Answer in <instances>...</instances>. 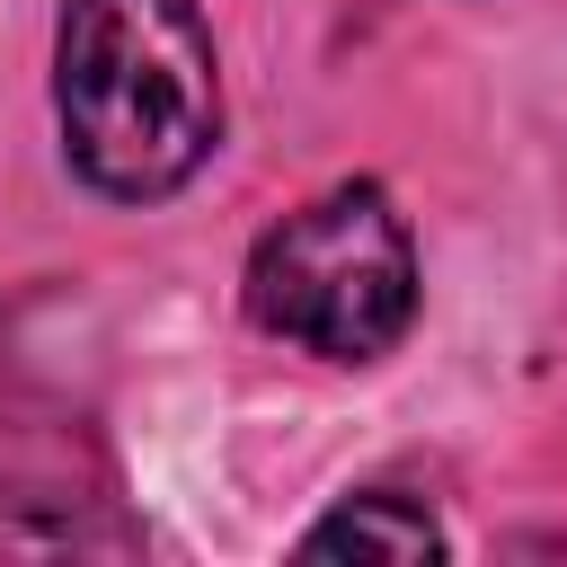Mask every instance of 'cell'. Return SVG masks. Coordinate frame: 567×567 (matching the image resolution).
<instances>
[{
	"instance_id": "6da1fadb",
	"label": "cell",
	"mask_w": 567,
	"mask_h": 567,
	"mask_svg": "<svg viewBox=\"0 0 567 567\" xmlns=\"http://www.w3.org/2000/svg\"><path fill=\"white\" fill-rule=\"evenodd\" d=\"M53 115L97 195L151 204L186 186L221 133V80L195 0H62Z\"/></svg>"
},
{
	"instance_id": "7a4b0ae2",
	"label": "cell",
	"mask_w": 567,
	"mask_h": 567,
	"mask_svg": "<svg viewBox=\"0 0 567 567\" xmlns=\"http://www.w3.org/2000/svg\"><path fill=\"white\" fill-rule=\"evenodd\" d=\"M248 310L301 354L372 363L416 319V248L381 186H328L248 257Z\"/></svg>"
},
{
	"instance_id": "3957f363",
	"label": "cell",
	"mask_w": 567,
	"mask_h": 567,
	"mask_svg": "<svg viewBox=\"0 0 567 567\" xmlns=\"http://www.w3.org/2000/svg\"><path fill=\"white\" fill-rule=\"evenodd\" d=\"M301 549H310V558H337V549H354V558H443V532H434V514L408 505V496H354V505H337L328 523H310Z\"/></svg>"
}]
</instances>
